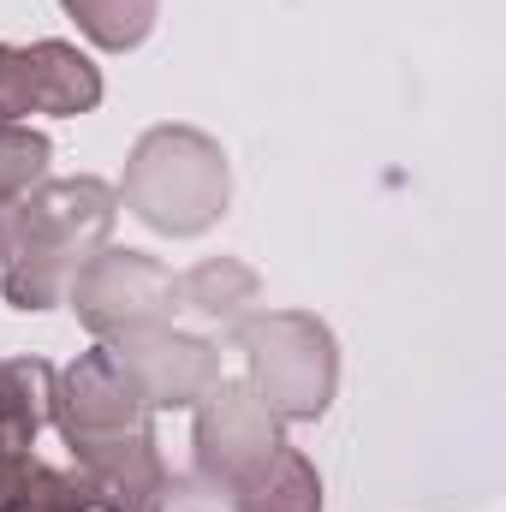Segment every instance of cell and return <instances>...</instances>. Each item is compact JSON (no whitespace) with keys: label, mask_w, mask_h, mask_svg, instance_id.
Instances as JSON below:
<instances>
[{"label":"cell","mask_w":506,"mask_h":512,"mask_svg":"<svg viewBox=\"0 0 506 512\" xmlns=\"http://www.w3.org/2000/svg\"><path fill=\"white\" fill-rule=\"evenodd\" d=\"M48 155L54 143L42 131H30L24 120H0V203L30 197L48 179Z\"/></svg>","instance_id":"9a60e30c"},{"label":"cell","mask_w":506,"mask_h":512,"mask_svg":"<svg viewBox=\"0 0 506 512\" xmlns=\"http://www.w3.org/2000/svg\"><path fill=\"white\" fill-rule=\"evenodd\" d=\"M18 256V203H0V268Z\"/></svg>","instance_id":"2e32d148"},{"label":"cell","mask_w":506,"mask_h":512,"mask_svg":"<svg viewBox=\"0 0 506 512\" xmlns=\"http://www.w3.org/2000/svg\"><path fill=\"white\" fill-rule=\"evenodd\" d=\"M102 102V66L72 42H0V120H78Z\"/></svg>","instance_id":"52a82bcc"},{"label":"cell","mask_w":506,"mask_h":512,"mask_svg":"<svg viewBox=\"0 0 506 512\" xmlns=\"http://www.w3.org/2000/svg\"><path fill=\"white\" fill-rule=\"evenodd\" d=\"M280 417L251 393V382H227L197 405V423H191V459H197V477L221 495H239L256 471L280 453Z\"/></svg>","instance_id":"5b68a950"},{"label":"cell","mask_w":506,"mask_h":512,"mask_svg":"<svg viewBox=\"0 0 506 512\" xmlns=\"http://www.w3.org/2000/svg\"><path fill=\"white\" fill-rule=\"evenodd\" d=\"M72 477L84 483L90 512H167V501H173V477H167L155 429L78 441L72 447Z\"/></svg>","instance_id":"9c48e42d"},{"label":"cell","mask_w":506,"mask_h":512,"mask_svg":"<svg viewBox=\"0 0 506 512\" xmlns=\"http://www.w3.org/2000/svg\"><path fill=\"white\" fill-rule=\"evenodd\" d=\"M245 352V382L280 423H316L340 387V346L334 328L310 310H251L227 328Z\"/></svg>","instance_id":"3957f363"},{"label":"cell","mask_w":506,"mask_h":512,"mask_svg":"<svg viewBox=\"0 0 506 512\" xmlns=\"http://www.w3.org/2000/svg\"><path fill=\"white\" fill-rule=\"evenodd\" d=\"M108 346L126 364V376L137 382L149 411H197L221 387V346H209L203 334H185L173 322L120 334Z\"/></svg>","instance_id":"ba28073f"},{"label":"cell","mask_w":506,"mask_h":512,"mask_svg":"<svg viewBox=\"0 0 506 512\" xmlns=\"http://www.w3.org/2000/svg\"><path fill=\"white\" fill-rule=\"evenodd\" d=\"M233 167L227 149L197 126H155L131 143L120 209H131L161 239H197L227 215Z\"/></svg>","instance_id":"7a4b0ae2"},{"label":"cell","mask_w":506,"mask_h":512,"mask_svg":"<svg viewBox=\"0 0 506 512\" xmlns=\"http://www.w3.org/2000/svg\"><path fill=\"white\" fill-rule=\"evenodd\" d=\"M54 364L48 358H0V465L24 459L48 429Z\"/></svg>","instance_id":"30bf717a"},{"label":"cell","mask_w":506,"mask_h":512,"mask_svg":"<svg viewBox=\"0 0 506 512\" xmlns=\"http://www.w3.org/2000/svg\"><path fill=\"white\" fill-rule=\"evenodd\" d=\"M149 405L126 364L114 358L108 340H96L90 352H78L66 370H54V399H48V423L66 435V447L78 441H108V435H131L149 429Z\"/></svg>","instance_id":"8992f818"},{"label":"cell","mask_w":506,"mask_h":512,"mask_svg":"<svg viewBox=\"0 0 506 512\" xmlns=\"http://www.w3.org/2000/svg\"><path fill=\"white\" fill-rule=\"evenodd\" d=\"M60 6H66V18H72L96 48H108V54L137 48V42L155 30V12H161V0H60Z\"/></svg>","instance_id":"5bb4252c"},{"label":"cell","mask_w":506,"mask_h":512,"mask_svg":"<svg viewBox=\"0 0 506 512\" xmlns=\"http://www.w3.org/2000/svg\"><path fill=\"white\" fill-rule=\"evenodd\" d=\"M0 512H90V495L72 471L24 453V459L0 465Z\"/></svg>","instance_id":"4fadbf2b"},{"label":"cell","mask_w":506,"mask_h":512,"mask_svg":"<svg viewBox=\"0 0 506 512\" xmlns=\"http://www.w3.org/2000/svg\"><path fill=\"white\" fill-rule=\"evenodd\" d=\"M233 512H322V477L298 447H280L233 495Z\"/></svg>","instance_id":"7c38bea8"},{"label":"cell","mask_w":506,"mask_h":512,"mask_svg":"<svg viewBox=\"0 0 506 512\" xmlns=\"http://www.w3.org/2000/svg\"><path fill=\"white\" fill-rule=\"evenodd\" d=\"M66 304H72V316L96 340H120V334H137V328L173 322V310H179V274L149 251L102 245L72 274Z\"/></svg>","instance_id":"277c9868"},{"label":"cell","mask_w":506,"mask_h":512,"mask_svg":"<svg viewBox=\"0 0 506 512\" xmlns=\"http://www.w3.org/2000/svg\"><path fill=\"white\" fill-rule=\"evenodd\" d=\"M114 221H120V191L96 173L42 179L30 197H18V256L0 268L6 304L24 316L66 304L72 274L114 239Z\"/></svg>","instance_id":"6da1fadb"},{"label":"cell","mask_w":506,"mask_h":512,"mask_svg":"<svg viewBox=\"0 0 506 512\" xmlns=\"http://www.w3.org/2000/svg\"><path fill=\"white\" fill-rule=\"evenodd\" d=\"M256 304H262V280H256L251 262H239V256H209V262L179 274V310H191L203 322L239 328Z\"/></svg>","instance_id":"8fae6325"}]
</instances>
